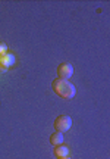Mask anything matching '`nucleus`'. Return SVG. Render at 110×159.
<instances>
[{
  "label": "nucleus",
  "mask_w": 110,
  "mask_h": 159,
  "mask_svg": "<svg viewBox=\"0 0 110 159\" xmlns=\"http://www.w3.org/2000/svg\"><path fill=\"white\" fill-rule=\"evenodd\" d=\"M54 130L57 131V133H66V131L70 128V125H72V119L70 116L68 115H59L57 118L54 119Z\"/></svg>",
  "instance_id": "nucleus-2"
},
{
  "label": "nucleus",
  "mask_w": 110,
  "mask_h": 159,
  "mask_svg": "<svg viewBox=\"0 0 110 159\" xmlns=\"http://www.w3.org/2000/svg\"><path fill=\"white\" fill-rule=\"evenodd\" d=\"M15 55L13 53H5L0 56V72H5L7 69L15 65Z\"/></svg>",
  "instance_id": "nucleus-3"
},
{
  "label": "nucleus",
  "mask_w": 110,
  "mask_h": 159,
  "mask_svg": "<svg viewBox=\"0 0 110 159\" xmlns=\"http://www.w3.org/2000/svg\"><path fill=\"white\" fill-rule=\"evenodd\" d=\"M5 53H7V46H6L3 41H0V56L5 55Z\"/></svg>",
  "instance_id": "nucleus-7"
},
{
  "label": "nucleus",
  "mask_w": 110,
  "mask_h": 159,
  "mask_svg": "<svg viewBox=\"0 0 110 159\" xmlns=\"http://www.w3.org/2000/svg\"><path fill=\"white\" fill-rule=\"evenodd\" d=\"M57 159H70V158H68V156H66V158H57Z\"/></svg>",
  "instance_id": "nucleus-8"
},
{
  "label": "nucleus",
  "mask_w": 110,
  "mask_h": 159,
  "mask_svg": "<svg viewBox=\"0 0 110 159\" xmlns=\"http://www.w3.org/2000/svg\"><path fill=\"white\" fill-rule=\"evenodd\" d=\"M52 90L54 91L59 97L65 99V100H70L76 93L75 85L72 84L69 80H63V78H54L53 80L52 81Z\"/></svg>",
  "instance_id": "nucleus-1"
},
{
  "label": "nucleus",
  "mask_w": 110,
  "mask_h": 159,
  "mask_svg": "<svg viewBox=\"0 0 110 159\" xmlns=\"http://www.w3.org/2000/svg\"><path fill=\"white\" fill-rule=\"evenodd\" d=\"M54 156L56 158H66L69 155V149L66 144H59V146H54Z\"/></svg>",
  "instance_id": "nucleus-5"
},
{
  "label": "nucleus",
  "mask_w": 110,
  "mask_h": 159,
  "mask_svg": "<svg viewBox=\"0 0 110 159\" xmlns=\"http://www.w3.org/2000/svg\"><path fill=\"white\" fill-rule=\"evenodd\" d=\"M50 143L52 146H59V144H63V134L62 133H53L50 136Z\"/></svg>",
  "instance_id": "nucleus-6"
},
{
  "label": "nucleus",
  "mask_w": 110,
  "mask_h": 159,
  "mask_svg": "<svg viewBox=\"0 0 110 159\" xmlns=\"http://www.w3.org/2000/svg\"><path fill=\"white\" fill-rule=\"evenodd\" d=\"M74 74V68L72 65L68 62H62L57 66V77L59 78H63V80H69Z\"/></svg>",
  "instance_id": "nucleus-4"
}]
</instances>
